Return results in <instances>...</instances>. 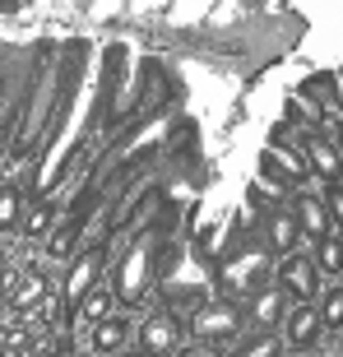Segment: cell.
I'll return each mask as SVG.
<instances>
[{"label": "cell", "mask_w": 343, "mask_h": 357, "mask_svg": "<svg viewBox=\"0 0 343 357\" xmlns=\"http://www.w3.org/2000/svg\"><path fill=\"white\" fill-rule=\"evenodd\" d=\"M190 334H195L190 344L223 353V348H232L246 334V311H241V302H204L195 311V320H190Z\"/></svg>", "instance_id": "cell-1"}, {"label": "cell", "mask_w": 343, "mask_h": 357, "mask_svg": "<svg viewBox=\"0 0 343 357\" xmlns=\"http://www.w3.org/2000/svg\"><path fill=\"white\" fill-rule=\"evenodd\" d=\"M320 288H325V278H320V269L311 265V251H292V255L278 260L274 292L283 297V306H316Z\"/></svg>", "instance_id": "cell-2"}, {"label": "cell", "mask_w": 343, "mask_h": 357, "mask_svg": "<svg viewBox=\"0 0 343 357\" xmlns=\"http://www.w3.org/2000/svg\"><path fill=\"white\" fill-rule=\"evenodd\" d=\"M135 348L144 357H176V348L185 344V320L176 311H148L139 325H135Z\"/></svg>", "instance_id": "cell-3"}, {"label": "cell", "mask_w": 343, "mask_h": 357, "mask_svg": "<svg viewBox=\"0 0 343 357\" xmlns=\"http://www.w3.org/2000/svg\"><path fill=\"white\" fill-rule=\"evenodd\" d=\"M278 339H283V353L288 357H316V353H325L330 334L320 330L316 306H288V316L278 325Z\"/></svg>", "instance_id": "cell-4"}, {"label": "cell", "mask_w": 343, "mask_h": 357, "mask_svg": "<svg viewBox=\"0 0 343 357\" xmlns=\"http://www.w3.org/2000/svg\"><path fill=\"white\" fill-rule=\"evenodd\" d=\"M288 213H292V223H297V232H302V241H325V237H334V223H330V209H325V195L320 190H292V204H288Z\"/></svg>", "instance_id": "cell-5"}, {"label": "cell", "mask_w": 343, "mask_h": 357, "mask_svg": "<svg viewBox=\"0 0 343 357\" xmlns=\"http://www.w3.org/2000/svg\"><path fill=\"white\" fill-rule=\"evenodd\" d=\"M302 162H306V172L320 176L325 185L343 181V162H339V149H334L330 135H302Z\"/></svg>", "instance_id": "cell-6"}, {"label": "cell", "mask_w": 343, "mask_h": 357, "mask_svg": "<svg viewBox=\"0 0 343 357\" xmlns=\"http://www.w3.org/2000/svg\"><path fill=\"white\" fill-rule=\"evenodd\" d=\"M130 339H135V325L125 316H107L102 325H93L89 330V339H84V344H89V353L93 357H116L121 348H130Z\"/></svg>", "instance_id": "cell-7"}, {"label": "cell", "mask_w": 343, "mask_h": 357, "mask_svg": "<svg viewBox=\"0 0 343 357\" xmlns=\"http://www.w3.org/2000/svg\"><path fill=\"white\" fill-rule=\"evenodd\" d=\"M241 311H246V325H255V330H278L283 316H288V306H283V297L274 288L260 292L255 302H241Z\"/></svg>", "instance_id": "cell-8"}, {"label": "cell", "mask_w": 343, "mask_h": 357, "mask_svg": "<svg viewBox=\"0 0 343 357\" xmlns=\"http://www.w3.org/2000/svg\"><path fill=\"white\" fill-rule=\"evenodd\" d=\"M223 357H288V353H283L278 330H251V334H241Z\"/></svg>", "instance_id": "cell-9"}, {"label": "cell", "mask_w": 343, "mask_h": 357, "mask_svg": "<svg viewBox=\"0 0 343 357\" xmlns=\"http://www.w3.org/2000/svg\"><path fill=\"white\" fill-rule=\"evenodd\" d=\"M79 325L84 330H93V325H102L107 316H116V297H112V288H93V292H79Z\"/></svg>", "instance_id": "cell-10"}, {"label": "cell", "mask_w": 343, "mask_h": 357, "mask_svg": "<svg viewBox=\"0 0 343 357\" xmlns=\"http://www.w3.org/2000/svg\"><path fill=\"white\" fill-rule=\"evenodd\" d=\"M311 265L320 269L325 283H343V237H325L311 246Z\"/></svg>", "instance_id": "cell-11"}, {"label": "cell", "mask_w": 343, "mask_h": 357, "mask_svg": "<svg viewBox=\"0 0 343 357\" xmlns=\"http://www.w3.org/2000/svg\"><path fill=\"white\" fill-rule=\"evenodd\" d=\"M316 316L325 334H343V283H325L316 297Z\"/></svg>", "instance_id": "cell-12"}, {"label": "cell", "mask_w": 343, "mask_h": 357, "mask_svg": "<svg viewBox=\"0 0 343 357\" xmlns=\"http://www.w3.org/2000/svg\"><path fill=\"white\" fill-rule=\"evenodd\" d=\"M269 246H274L278 260L292 255V251H302V232L292 223V213H274V218H269Z\"/></svg>", "instance_id": "cell-13"}, {"label": "cell", "mask_w": 343, "mask_h": 357, "mask_svg": "<svg viewBox=\"0 0 343 357\" xmlns=\"http://www.w3.org/2000/svg\"><path fill=\"white\" fill-rule=\"evenodd\" d=\"M47 292H52V278L42 274V269H28V274L19 278V288H14V306H19V311H28V306L47 302Z\"/></svg>", "instance_id": "cell-14"}, {"label": "cell", "mask_w": 343, "mask_h": 357, "mask_svg": "<svg viewBox=\"0 0 343 357\" xmlns=\"http://www.w3.org/2000/svg\"><path fill=\"white\" fill-rule=\"evenodd\" d=\"M24 223V185L5 181L0 185V232H14Z\"/></svg>", "instance_id": "cell-15"}, {"label": "cell", "mask_w": 343, "mask_h": 357, "mask_svg": "<svg viewBox=\"0 0 343 357\" xmlns=\"http://www.w3.org/2000/svg\"><path fill=\"white\" fill-rule=\"evenodd\" d=\"M325 209H330V223H334V237H343V181L339 185H325Z\"/></svg>", "instance_id": "cell-16"}, {"label": "cell", "mask_w": 343, "mask_h": 357, "mask_svg": "<svg viewBox=\"0 0 343 357\" xmlns=\"http://www.w3.org/2000/svg\"><path fill=\"white\" fill-rule=\"evenodd\" d=\"M28 232V237H42V232H47V227H52V209H47V204H42V209H33V213H24V223H19Z\"/></svg>", "instance_id": "cell-17"}, {"label": "cell", "mask_w": 343, "mask_h": 357, "mask_svg": "<svg viewBox=\"0 0 343 357\" xmlns=\"http://www.w3.org/2000/svg\"><path fill=\"white\" fill-rule=\"evenodd\" d=\"M176 357H223V353H213V348H204V344H181Z\"/></svg>", "instance_id": "cell-18"}, {"label": "cell", "mask_w": 343, "mask_h": 357, "mask_svg": "<svg viewBox=\"0 0 343 357\" xmlns=\"http://www.w3.org/2000/svg\"><path fill=\"white\" fill-rule=\"evenodd\" d=\"M334 149H339V162H343V126L334 130Z\"/></svg>", "instance_id": "cell-19"}, {"label": "cell", "mask_w": 343, "mask_h": 357, "mask_svg": "<svg viewBox=\"0 0 343 357\" xmlns=\"http://www.w3.org/2000/svg\"><path fill=\"white\" fill-rule=\"evenodd\" d=\"M116 357H144V353H139V348H135V344H130V348H121V353H116Z\"/></svg>", "instance_id": "cell-20"}, {"label": "cell", "mask_w": 343, "mask_h": 357, "mask_svg": "<svg viewBox=\"0 0 343 357\" xmlns=\"http://www.w3.org/2000/svg\"><path fill=\"white\" fill-rule=\"evenodd\" d=\"M316 357H339V353H316Z\"/></svg>", "instance_id": "cell-21"}, {"label": "cell", "mask_w": 343, "mask_h": 357, "mask_svg": "<svg viewBox=\"0 0 343 357\" xmlns=\"http://www.w3.org/2000/svg\"><path fill=\"white\" fill-rule=\"evenodd\" d=\"M339 357H343V348H339Z\"/></svg>", "instance_id": "cell-22"}]
</instances>
